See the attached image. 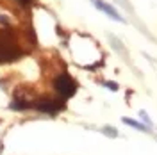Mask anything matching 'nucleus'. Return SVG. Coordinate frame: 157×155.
I'll list each match as a JSON object with an SVG mask.
<instances>
[{
  "instance_id": "obj_1",
  "label": "nucleus",
  "mask_w": 157,
  "mask_h": 155,
  "mask_svg": "<svg viewBox=\"0 0 157 155\" xmlns=\"http://www.w3.org/2000/svg\"><path fill=\"white\" fill-rule=\"evenodd\" d=\"M54 87H56V91H57L63 98L73 96L75 91H77V84H75V80L70 77V75H66V73H63V75L56 77V80H54Z\"/></svg>"
},
{
  "instance_id": "obj_2",
  "label": "nucleus",
  "mask_w": 157,
  "mask_h": 155,
  "mask_svg": "<svg viewBox=\"0 0 157 155\" xmlns=\"http://www.w3.org/2000/svg\"><path fill=\"white\" fill-rule=\"evenodd\" d=\"M34 107L38 111H41V112L56 114V112L64 109V100H61V98H41V100H38L34 104Z\"/></svg>"
},
{
  "instance_id": "obj_3",
  "label": "nucleus",
  "mask_w": 157,
  "mask_h": 155,
  "mask_svg": "<svg viewBox=\"0 0 157 155\" xmlns=\"http://www.w3.org/2000/svg\"><path fill=\"white\" fill-rule=\"evenodd\" d=\"M123 123H127V125H130V127H134L136 130H141V132H150L147 127L143 125V123H137L136 119H130V118H123Z\"/></svg>"
},
{
  "instance_id": "obj_4",
  "label": "nucleus",
  "mask_w": 157,
  "mask_h": 155,
  "mask_svg": "<svg viewBox=\"0 0 157 155\" xmlns=\"http://www.w3.org/2000/svg\"><path fill=\"white\" fill-rule=\"evenodd\" d=\"M104 134H105V136H111V137H118V132L113 127H105V128H104Z\"/></svg>"
},
{
  "instance_id": "obj_5",
  "label": "nucleus",
  "mask_w": 157,
  "mask_h": 155,
  "mask_svg": "<svg viewBox=\"0 0 157 155\" xmlns=\"http://www.w3.org/2000/svg\"><path fill=\"white\" fill-rule=\"evenodd\" d=\"M91 2H93V6L100 11H104V7H105V2H104V0H91Z\"/></svg>"
},
{
  "instance_id": "obj_6",
  "label": "nucleus",
  "mask_w": 157,
  "mask_h": 155,
  "mask_svg": "<svg viewBox=\"0 0 157 155\" xmlns=\"http://www.w3.org/2000/svg\"><path fill=\"white\" fill-rule=\"evenodd\" d=\"M139 116H141L143 119H145V123H147L148 127H152V121L148 119V116H147V112H145V111H141V112H139Z\"/></svg>"
},
{
  "instance_id": "obj_7",
  "label": "nucleus",
  "mask_w": 157,
  "mask_h": 155,
  "mask_svg": "<svg viewBox=\"0 0 157 155\" xmlns=\"http://www.w3.org/2000/svg\"><path fill=\"white\" fill-rule=\"evenodd\" d=\"M107 87H111L113 91H116V89H118V87H116V84H114V82H107Z\"/></svg>"
},
{
  "instance_id": "obj_8",
  "label": "nucleus",
  "mask_w": 157,
  "mask_h": 155,
  "mask_svg": "<svg viewBox=\"0 0 157 155\" xmlns=\"http://www.w3.org/2000/svg\"><path fill=\"white\" fill-rule=\"evenodd\" d=\"M18 2H21V4H25V6H27V4H30V0H18Z\"/></svg>"
}]
</instances>
